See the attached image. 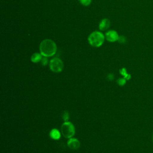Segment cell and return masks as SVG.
<instances>
[{
    "label": "cell",
    "instance_id": "7c38bea8",
    "mask_svg": "<svg viewBox=\"0 0 153 153\" xmlns=\"http://www.w3.org/2000/svg\"><path fill=\"white\" fill-rule=\"evenodd\" d=\"M117 82L120 85H124L126 83V79L124 78H119L117 80Z\"/></svg>",
    "mask_w": 153,
    "mask_h": 153
},
{
    "label": "cell",
    "instance_id": "9c48e42d",
    "mask_svg": "<svg viewBox=\"0 0 153 153\" xmlns=\"http://www.w3.org/2000/svg\"><path fill=\"white\" fill-rule=\"evenodd\" d=\"M50 136L52 139L54 140H57L60 137V133L56 128H53L51 130L50 133Z\"/></svg>",
    "mask_w": 153,
    "mask_h": 153
},
{
    "label": "cell",
    "instance_id": "ba28073f",
    "mask_svg": "<svg viewBox=\"0 0 153 153\" xmlns=\"http://www.w3.org/2000/svg\"><path fill=\"white\" fill-rule=\"evenodd\" d=\"M42 54L41 53H35L34 54H33L31 56L30 60L33 63H38L40 61H41L42 57Z\"/></svg>",
    "mask_w": 153,
    "mask_h": 153
},
{
    "label": "cell",
    "instance_id": "277c9868",
    "mask_svg": "<svg viewBox=\"0 0 153 153\" xmlns=\"http://www.w3.org/2000/svg\"><path fill=\"white\" fill-rule=\"evenodd\" d=\"M49 66L51 71L55 73L60 72L63 69V63L62 60L58 57L52 59L50 63Z\"/></svg>",
    "mask_w": 153,
    "mask_h": 153
},
{
    "label": "cell",
    "instance_id": "8992f818",
    "mask_svg": "<svg viewBox=\"0 0 153 153\" xmlns=\"http://www.w3.org/2000/svg\"><path fill=\"white\" fill-rule=\"evenodd\" d=\"M68 146L70 149L72 150H76L79 148L80 142L77 139L71 137L68 142Z\"/></svg>",
    "mask_w": 153,
    "mask_h": 153
},
{
    "label": "cell",
    "instance_id": "9a60e30c",
    "mask_svg": "<svg viewBox=\"0 0 153 153\" xmlns=\"http://www.w3.org/2000/svg\"><path fill=\"white\" fill-rule=\"evenodd\" d=\"M152 141H153V135H152Z\"/></svg>",
    "mask_w": 153,
    "mask_h": 153
},
{
    "label": "cell",
    "instance_id": "30bf717a",
    "mask_svg": "<svg viewBox=\"0 0 153 153\" xmlns=\"http://www.w3.org/2000/svg\"><path fill=\"white\" fill-rule=\"evenodd\" d=\"M79 1L83 6H88L91 2V0H79Z\"/></svg>",
    "mask_w": 153,
    "mask_h": 153
},
{
    "label": "cell",
    "instance_id": "4fadbf2b",
    "mask_svg": "<svg viewBox=\"0 0 153 153\" xmlns=\"http://www.w3.org/2000/svg\"><path fill=\"white\" fill-rule=\"evenodd\" d=\"M41 63L42 65L44 66H45L47 63H48V59H47V57H43L42 60H41Z\"/></svg>",
    "mask_w": 153,
    "mask_h": 153
},
{
    "label": "cell",
    "instance_id": "5b68a950",
    "mask_svg": "<svg viewBox=\"0 0 153 153\" xmlns=\"http://www.w3.org/2000/svg\"><path fill=\"white\" fill-rule=\"evenodd\" d=\"M105 38L109 42H115L118 40L119 35L118 33L114 30H111L108 31L105 33Z\"/></svg>",
    "mask_w": 153,
    "mask_h": 153
},
{
    "label": "cell",
    "instance_id": "6da1fadb",
    "mask_svg": "<svg viewBox=\"0 0 153 153\" xmlns=\"http://www.w3.org/2000/svg\"><path fill=\"white\" fill-rule=\"evenodd\" d=\"M40 53L44 57H51L55 54L57 51L56 43L51 39H45L39 45Z\"/></svg>",
    "mask_w": 153,
    "mask_h": 153
},
{
    "label": "cell",
    "instance_id": "3957f363",
    "mask_svg": "<svg viewBox=\"0 0 153 153\" xmlns=\"http://www.w3.org/2000/svg\"><path fill=\"white\" fill-rule=\"evenodd\" d=\"M61 132L65 137L71 138L75 134L74 126L71 122L65 121L62 125Z\"/></svg>",
    "mask_w": 153,
    "mask_h": 153
},
{
    "label": "cell",
    "instance_id": "8fae6325",
    "mask_svg": "<svg viewBox=\"0 0 153 153\" xmlns=\"http://www.w3.org/2000/svg\"><path fill=\"white\" fill-rule=\"evenodd\" d=\"M120 43H121V44H124L126 42V38L125 36L121 35V36H119V38H118V40Z\"/></svg>",
    "mask_w": 153,
    "mask_h": 153
},
{
    "label": "cell",
    "instance_id": "7a4b0ae2",
    "mask_svg": "<svg viewBox=\"0 0 153 153\" xmlns=\"http://www.w3.org/2000/svg\"><path fill=\"white\" fill-rule=\"evenodd\" d=\"M105 41L104 35L99 31H94L91 32L88 37V41L90 45L94 47H100Z\"/></svg>",
    "mask_w": 153,
    "mask_h": 153
},
{
    "label": "cell",
    "instance_id": "5bb4252c",
    "mask_svg": "<svg viewBox=\"0 0 153 153\" xmlns=\"http://www.w3.org/2000/svg\"><path fill=\"white\" fill-rule=\"evenodd\" d=\"M63 118L65 121H68V120L69 119V114H68V112H64V114H63Z\"/></svg>",
    "mask_w": 153,
    "mask_h": 153
},
{
    "label": "cell",
    "instance_id": "52a82bcc",
    "mask_svg": "<svg viewBox=\"0 0 153 153\" xmlns=\"http://www.w3.org/2000/svg\"><path fill=\"white\" fill-rule=\"evenodd\" d=\"M110 25H111V22L107 18L103 19L99 23V28L100 30H103V31L106 30L110 27Z\"/></svg>",
    "mask_w": 153,
    "mask_h": 153
}]
</instances>
